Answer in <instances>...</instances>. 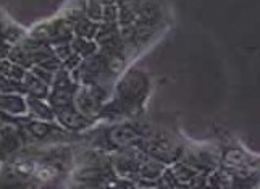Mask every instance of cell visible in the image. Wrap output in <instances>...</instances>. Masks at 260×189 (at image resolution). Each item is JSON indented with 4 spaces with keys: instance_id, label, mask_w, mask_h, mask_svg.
<instances>
[{
    "instance_id": "cell-23",
    "label": "cell",
    "mask_w": 260,
    "mask_h": 189,
    "mask_svg": "<svg viewBox=\"0 0 260 189\" xmlns=\"http://www.w3.org/2000/svg\"><path fill=\"white\" fill-rule=\"evenodd\" d=\"M97 2H99V4H104V5H105V4H115L116 0H97Z\"/></svg>"
},
{
    "instance_id": "cell-19",
    "label": "cell",
    "mask_w": 260,
    "mask_h": 189,
    "mask_svg": "<svg viewBox=\"0 0 260 189\" xmlns=\"http://www.w3.org/2000/svg\"><path fill=\"white\" fill-rule=\"evenodd\" d=\"M107 58V71L112 75H118L124 67V57L123 53H112V55H105Z\"/></svg>"
},
{
    "instance_id": "cell-11",
    "label": "cell",
    "mask_w": 260,
    "mask_h": 189,
    "mask_svg": "<svg viewBox=\"0 0 260 189\" xmlns=\"http://www.w3.org/2000/svg\"><path fill=\"white\" fill-rule=\"evenodd\" d=\"M26 101L16 94H0V112L10 115H23L26 113Z\"/></svg>"
},
{
    "instance_id": "cell-10",
    "label": "cell",
    "mask_w": 260,
    "mask_h": 189,
    "mask_svg": "<svg viewBox=\"0 0 260 189\" xmlns=\"http://www.w3.org/2000/svg\"><path fill=\"white\" fill-rule=\"evenodd\" d=\"M21 83H23V87H24V92H28V96H34V97H39V99H46L49 96V87L50 86H47L38 76H34L29 70L24 73Z\"/></svg>"
},
{
    "instance_id": "cell-21",
    "label": "cell",
    "mask_w": 260,
    "mask_h": 189,
    "mask_svg": "<svg viewBox=\"0 0 260 189\" xmlns=\"http://www.w3.org/2000/svg\"><path fill=\"white\" fill-rule=\"evenodd\" d=\"M31 73L34 75V76H38L41 81H44L47 86H52V83H53V76H55V73L53 71H49V70H46V68H42V67H39V65H34V67H31V68H28Z\"/></svg>"
},
{
    "instance_id": "cell-6",
    "label": "cell",
    "mask_w": 260,
    "mask_h": 189,
    "mask_svg": "<svg viewBox=\"0 0 260 189\" xmlns=\"http://www.w3.org/2000/svg\"><path fill=\"white\" fill-rule=\"evenodd\" d=\"M53 126L49 123V121H44V120H26L24 121V126H20V136H26L28 134V138L31 139H46L49 138L50 134L53 133Z\"/></svg>"
},
{
    "instance_id": "cell-9",
    "label": "cell",
    "mask_w": 260,
    "mask_h": 189,
    "mask_svg": "<svg viewBox=\"0 0 260 189\" xmlns=\"http://www.w3.org/2000/svg\"><path fill=\"white\" fill-rule=\"evenodd\" d=\"M26 107L29 109V113L36 116L38 120H44V121L55 120V110H53L49 104L42 102V99L39 97L28 96V99H26Z\"/></svg>"
},
{
    "instance_id": "cell-4",
    "label": "cell",
    "mask_w": 260,
    "mask_h": 189,
    "mask_svg": "<svg viewBox=\"0 0 260 189\" xmlns=\"http://www.w3.org/2000/svg\"><path fill=\"white\" fill-rule=\"evenodd\" d=\"M142 139L133 124H115L105 131V141L113 149H129L134 147Z\"/></svg>"
},
{
    "instance_id": "cell-3",
    "label": "cell",
    "mask_w": 260,
    "mask_h": 189,
    "mask_svg": "<svg viewBox=\"0 0 260 189\" xmlns=\"http://www.w3.org/2000/svg\"><path fill=\"white\" fill-rule=\"evenodd\" d=\"M73 24L67 20H55L50 23H42L31 31V38L42 41L46 44L71 41L73 39Z\"/></svg>"
},
{
    "instance_id": "cell-12",
    "label": "cell",
    "mask_w": 260,
    "mask_h": 189,
    "mask_svg": "<svg viewBox=\"0 0 260 189\" xmlns=\"http://www.w3.org/2000/svg\"><path fill=\"white\" fill-rule=\"evenodd\" d=\"M76 89H57V87H53V91L49 92V96H47L49 97V105L52 107L53 110L65 109V107L73 105Z\"/></svg>"
},
{
    "instance_id": "cell-24",
    "label": "cell",
    "mask_w": 260,
    "mask_h": 189,
    "mask_svg": "<svg viewBox=\"0 0 260 189\" xmlns=\"http://www.w3.org/2000/svg\"><path fill=\"white\" fill-rule=\"evenodd\" d=\"M2 28H4V26H2V24H0V34H2Z\"/></svg>"
},
{
    "instance_id": "cell-5",
    "label": "cell",
    "mask_w": 260,
    "mask_h": 189,
    "mask_svg": "<svg viewBox=\"0 0 260 189\" xmlns=\"http://www.w3.org/2000/svg\"><path fill=\"white\" fill-rule=\"evenodd\" d=\"M55 118L68 131H83L86 128H89L92 123V120H89L87 116H84L75 105L55 110Z\"/></svg>"
},
{
    "instance_id": "cell-13",
    "label": "cell",
    "mask_w": 260,
    "mask_h": 189,
    "mask_svg": "<svg viewBox=\"0 0 260 189\" xmlns=\"http://www.w3.org/2000/svg\"><path fill=\"white\" fill-rule=\"evenodd\" d=\"M70 46H71V50H73V53H78L81 58H87L94 55V53L97 52L99 46L95 41H91V39H84V38H76L70 41Z\"/></svg>"
},
{
    "instance_id": "cell-7",
    "label": "cell",
    "mask_w": 260,
    "mask_h": 189,
    "mask_svg": "<svg viewBox=\"0 0 260 189\" xmlns=\"http://www.w3.org/2000/svg\"><path fill=\"white\" fill-rule=\"evenodd\" d=\"M160 16H162V12L157 4L154 2H144L139 5V10L136 15V20H134V26L141 24V26H150V28H155V24L158 23Z\"/></svg>"
},
{
    "instance_id": "cell-2",
    "label": "cell",
    "mask_w": 260,
    "mask_h": 189,
    "mask_svg": "<svg viewBox=\"0 0 260 189\" xmlns=\"http://www.w3.org/2000/svg\"><path fill=\"white\" fill-rule=\"evenodd\" d=\"M144 149L150 157H154L160 160L162 164H175L178 159L183 154V147L179 146L178 142L172 141L165 134H157V136H152L147 139L144 144L141 146Z\"/></svg>"
},
{
    "instance_id": "cell-16",
    "label": "cell",
    "mask_w": 260,
    "mask_h": 189,
    "mask_svg": "<svg viewBox=\"0 0 260 189\" xmlns=\"http://www.w3.org/2000/svg\"><path fill=\"white\" fill-rule=\"evenodd\" d=\"M24 73H26V68L15 65V63H12L8 58L0 60V76L12 79V81H21Z\"/></svg>"
},
{
    "instance_id": "cell-20",
    "label": "cell",
    "mask_w": 260,
    "mask_h": 189,
    "mask_svg": "<svg viewBox=\"0 0 260 189\" xmlns=\"http://www.w3.org/2000/svg\"><path fill=\"white\" fill-rule=\"evenodd\" d=\"M36 165L32 160H21V162H16L15 167H13V172L21 176V178H31L36 172Z\"/></svg>"
},
{
    "instance_id": "cell-8",
    "label": "cell",
    "mask_w": 260,
    "mask_h": 189,
    "mask_svg": "<svg viewBox=\"0 0 260 189\" xmlns=\"http://www.w3.org/2000/svg\"><path fill=\"white\" fill-rule=\"evenodd\" d=\"M170 172L175 176L178 187H192L196 178L201 175V173H197L192 167L184 164V162H175L173 168L170 170Z\"/></svg>"
},
{
    "instance_id": "cell-17",
    "label": "cell",
    "mask_w": 260,
    "mask_h": 189,
    "mask_svg": "<svg viewBox=\"0 0 260 189\" xmlns=\"http://www.w3.org/2000/svg\"><path fill=\"white\" fill-rule=\"evenodd\" d=\"M7 58L10 60L15 65H20L23 68H29L31 63H29V53L26 52V49L21 46V44H15V46L10 47V52H8Z\"/></svg>"
},
{
    "instance_id": "cell-22",
    "label": "cell",
    "mask_w": 260,
    "mask_h": 189,
    "mask_svg": "<svg viewBox=\"0 0 260 189\" xmlns=\"http://www.w3.org/2000/svg\"><path fill=\"white\" fill-rule=\"evenodd\" d=\"M10 44L8 42H5L2 38H0V60H4V58H7V55H8V52H10Z\"/></svg>"
},
{
    "instance_id": "cell-18",
    "label": "cell",
    "mask_w": 260,
    "mask_h": 189,
    "mask_svg": "<svg viewBox=\"0 0 260 189\" xmlns=\"http://www.w3.org/2000/svg\"><path fill=\"white\" fill-rule=\"evenodd\" d=\"M0 38L10 44V46L12 44H20L24 39V31L18 28V26H7V28H2Z\"/></svg>"
},
{
    "instance_id": "cell-14",
    "label": "cell",
    "mask_w": 260,
    "mask_h": 189,
    "mask_svg": "<svg viewBox=\"0 0 260 189\" xmlns=\"http://www.w3.org/2000/svg\"><path fill=\"white\" fill-rule=\"evenodd\" d=\"M118 38H120V26L116 24V21H110V23L99 24L94 39L97 42V46H102V44L113 41V39H118Z\"/></svg>"
},
{
    "instance_id": "cell-15",
    "label": "cell",
    "mask_w": 260,
    "mask_h": 189,
    "mask_svg": "<svg viewBox=\"0 0 260 189\" xmlns=\"http://www.w3.org/2000/svg\"><path fill=\"white\" fill-rule=\"evenodd\" d=\"M99 28V23L89 20V18H81L76 23H73V33L78 36V38H84V39H94L95 33Z\"/></svg>"
},
{
    "instance_id": "cell-1",
    "label": "cell",
    "mask_w": 260,
    "mask_h": 189,
    "mask_svg": "<svg viewBox=\"0 0 260 189\" xmlns=\"http://www.w3.org/2000/svg\"><path fill=\"white\" fill-rule=\"evenodd\" d=\"M149 94V79L139 70H129L116 84V99L128 107L131 115L146 101Z\"/></svg>"
}]
</instances>
